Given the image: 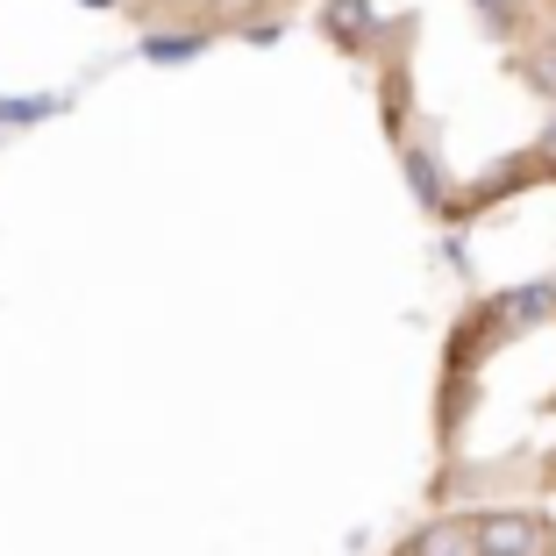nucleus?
I'll use <instances>...</instances> for the list:
<instances>
[{
    "label": "nucleus",
    "mask_w": 556,
    "mask_h": 556,
    "mask_svg": "<svg viewBox=\"0 0 556 556\" xmlns=\"http://www.w3.org/2000/svg\"><path fill=\"white\" fill-rule=\"evenodd\" d=\"M386 556H556V514L535 500H464L428 507Z\"/></svg>",
    "instance_id": "obj_3"
},
{
    "label": "nucleus",
    "mask_w": 556,
    "mask_h": 556,
    "mask_svg": "<svg viewBox=\"0 0 556 556\" xmlns=\"http://www.w3.org/2000/svg\"><path fill=\"white\" fill-rule=\"evenodd\" d=\"M542 15H549V29H556V0H542Z\"/></svg>",
    "instance_id": "obj_5"
},
{
    "label": "nucleus",
    "mask_w": 556,
    "mask_h": 556,
    "mask_svg": "<svg viewBox=\"0 0 556 556\" xmlns=\"http://www.w3.org/2000/svg\"><path fill=\"white\" fill-rule=\"evenodd\" d=\"M129 29L172 36V43H229V36H271L314 0H108Z\"/></svg>",
    "instance_id": "obj_4"
},
{
    "label": "nucleus",
    "mask_w": 556,
    "mask_h": 556,
    "mask_svg": "<svg viewBox=\"0 0 556 556\" xmlns=\"http://www.w3.org/2000/svg\"><path fill=\"white\" fill-rule=\"evenodd\" d=\"M371 79L378 136L435 222L556 193V29L542 0H314Z\"/></svg>",
    "instance_id": "obj_1"
},
{
    "label": "nucleus",
    "mask_w": 556,
    "mask_h": 556,
    "mask_svg": "<svg viewBox=\"0 0 556 556\" xmlns=\"http://www.w3.org/2000/svg\"><path fill=\"white\" fill-rule=\"evenodd\" d=\"M556 500V278L478 293L428 393V507Z\"/></svg>",
    "instance_id": "obj_2"
}]
</instances>
